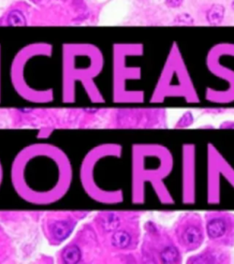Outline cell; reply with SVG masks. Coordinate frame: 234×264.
<instances>
[{
    "mask_svg": "<svg viewBox=\"0 0 234 264\" xmlns=\"http://www.w3.org/2000/svg\"><path fill=\"white\" fill-rule=\"evenodd\" d=\"M230 10L234 11V0H231V2H230Z\"/></svg>",
    "mask_w": 234,
    "mask_h": 264,
    "instance_id": "2e32d148",
    "label": "cell"
},
{
    "mask_svg": "<svg viewBox=\"0 0 234 264\" xmlns=\"http://www.w3.org/2000/svg\"><path fill=\"white\" fill-rule=\"evenodd\" d=\"M170 231L183 254L199 249L206 239L203 217L195 211L181 213Z\"/></svg>",
    "mask_w": 234,
    "mask_h": 264,
    "instance_id": "7a4b0ae2",
    "label": "cell"
},
{
    "mask_svg": "<svg viewBox=\"0 0 234 264\" xmlns=\"http://www.w3.org/2000/svg\"><path fill=\"white\" fill-rule=\"evenodd\" d=\"M112 243L118 249H127L133 243V236L127 230H118L112 236Z\"/></svg>",
    "mask_w": 234,
    "mask_h": 264,
    "instance_id": "30bf717a",
    "label": "cell"
},
{
    "mask_svg": "<svg viewBox=\"0 0 234 264\" xmlns=\"http://www.w3.org/2000/svg\"><path fill=\"white\" fill-rule=\"evenodd\" d=\"M208 173L224 176L234 188V169L213 144L208 145Z\"/></svg>",
    "mask_w": 234,
    "mask_h": 264,
    "instance_id": "8992f818",
    "label": "cell"
},
{
    "mask_svg": "<svg viewBox=\"0 0 234 264\" xmlns=\"http://www.w3.org/2000/svg\"><path fill=\"white\" fill-rule=\"evenodd\" d=\"M203 218L208 242L225 249L234 247V213L209 210Z\"/></svg>",
    "mask_w": 234,
    "mask_h": 264,
    "instance_id": "3957f363",
    "label": "cell"
},
{
    "mask_svg": "<svg viewBox=\"0 0 234 264\" xmlns=\"http://www.w3.org/2000/svg\"><path fill=\"white\" fill-rule=\"evenodd\" d=\"M165 5L170 10H178L183 6L185 0H164Z\"/></svg>",
    "mask_w": 234,
    "mask_h": 264,
    "instance_id": "9a60e30c",
    "label": "cell"
},
{
    "mask_svg": "<svg viewBox=\"0 0 234 264\" xmlns=\"http://www.w3.org/2000/svg\"><path fill=\"white\" fill-rule=\"evenodd\" d=\"M196 199V147L182 146V201L192 204Z\"/></svg>",
    "mask_w": 234,
    "mask_h": 264,
    "instance_id": "277c9868",
    "label": "cell"
},
{
    "mask_svg": "<svg viewBox=\"0 0 234 264\" xmlns=\"http://www.w3.org/2000/svg\"><path fill=\"white\" fill-rule=\"evenodd\" d=\"M73 228V224L68 220H60L53 224L52 226V235L58 241L66 239L71 234Z\"/></svg>",
    "mask_w": 234,
    "mask_h": 264,
    "instance_id": "9c48e42d",
    "label": "cell"
},
{
    "mask_svg": "<svg viewBox=\"0 0 234 264\" xmlns=\"http://www.w3.org/2000/svg\"><path fill=\"white\" fill-rule=\"evenodd\" d=\"M148 243L145 256L151 262L179 264L182 262L183 253L176 243L171 231L154 222L146 225Z\"/></svg>",
    "mask_w": 234,
    "mask_h": 264,
    "instance_id": "6da1fadb",
    "label": "cell"
},
{
    "mask_svg": "<svg viewBox=\"0 0 234 264\" xmlns=\"http://www.w3.org/2000/svg\"><path fill=\"white\" fill-rule=\"evenodd\" d=\"M25 2H17L11 6L5 14L0 18V25L3 26H24L29 22L30 9Z\"/></svg>",
    "mask_w": 234,
    "mask_h": 264,
    "instance_id": "52a82bcc",
    "label": "cell"
},
{
    "mask_svg": "<svg viewBox=\"0 0 234 264\" xmlns=\"http://www.w3.org/2000/svg\"><path fill=\"white\" fill-rule=\"evenodd\" d=\"M82 257L81 250L76 245H71L64 249L62 253V259L65 263H76Z\"/></svg>",
    "mask_w": 234,
    "mask_h": 264,
    "instance_id": "8fae6325",
    "label": "cell"
},
{
    "mask_svg": "<svg viewBox=\"0 0 234 264\" xmlns=\"http://www.w3.org/2000/svg\"><path fill=\"white\" fill-rule=\"evenodd\" d=\"M120 224L119 218L115 214H108L105 218L102 220V228L106 229L107 231H112L115 230Z\"/></svg>",
    "mask_w": 234,
    "mask_h": 264,
    "instance_id": "4fadbf2b",
    "label": "cell"
},
{
    "mask_svg": "<svg viewBox=\"0 0 234 264\" xmlns=\"http://www.w3.org/2000/svg\"><path fill=\"white\" fill-rule=\"evenodd\" d=\"M226 18V7L221 3H213L205 12V20L210 26H219Z\"/></svg>",
    "mask_w": 234,
    "mask_h": 264,
    "instance_id": "ba28073f",
    "label": "cell"
},
{
    "mask_svg": "<svg viewBox=\"0 0 234 264\" xmlns=\"http://www.w3.org/2000/svg\"><path fill=\"white\" fill-rule=\"evenodd\" d=\"M173 24L179 26H193L196 24V21L190 13L181 12L174 17Z\"/></svg>",
    "mask_w": 234,
    "mask_h": 264,
    "instance_id": "7c38bea8",
    "label": "cell"
},
{
    "mask_svg": "<svg viewBox=\"0 0 234 264\" xmlns=\"http://www.w3.org/2000/svg\"><path fill=\"white\" fill-rule=\"evenodd\" d=\"M186 262L188 264H229L231 263V253L229 249L207 242L203 249L189 256Z\"/></svg>",
    "mask_w": 234,
    "mask_h": 264,
    "instance_id": "5b68a950",
    "label": "cell"
},
{
    "mask_svg": "<svg viewBox=\"0 0 234 264\" xmlns=\"http://www.w3.org/2000/svg\"><path fill=\"white\" fill-rule=\"evenodd\" d=\"M194 116L192 112L190 111H186L180 119H178V122L175 124L174 128L175 129H185L188 128L189 126L193 124Z\"/></svg>",
    "mask_w": 234,
    "mask_h": 264,
    "instance_id": "5bb4252c",
    "label": "cell"
}]
</instances>
